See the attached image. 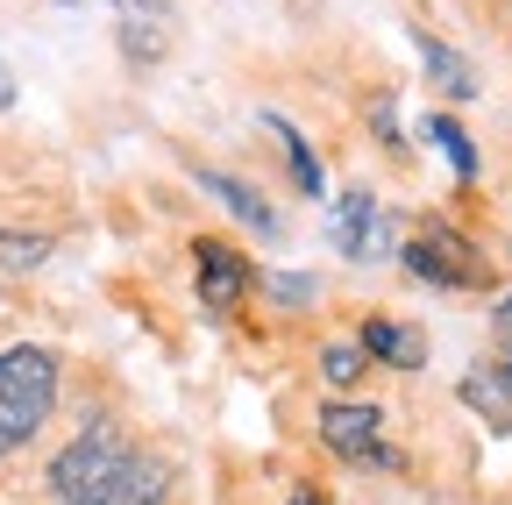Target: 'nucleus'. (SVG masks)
<instances>
[{"mask_svg":"<svg viewBox=\"0 0 512 505\" xmlns=\"http://www.w3.org/2000/svg\"><path fill=\"white\" fill-rule=\"evenodd\" d=\"M413 50H420V65H427V79H434L441 93H456V100L477 93V72H470V57H463V50H448V43L427 36V29H413Z\"/></svg>","mask_w":512,"mask_h":505,"instance_id":"nucleus-7","label":"nucleus"},{"mask_svg":"<svg viewBox=\"0 0 512 505\" xmlns=\"http://www.w3.org/2000/svg\"><path fill=\"white\" fill-rule=\"evenodd\" d=\"M491 328H498V342H505V349H512V292H505V306H498V313H491Z\"/></svg>","mask_w":512,"mask_h":505,"instance_id":"nucleus-18","label":"nucleus"},{"mask_svg":"<svg viewBox=\"0 0 512 505\" xmlns=\"http://www.w3.org/2000/svg\"><path fill=\"white\" fill-rule=\"evenodd\" d=\"M292 505H320V491H299V498H292Z\"/></svg>","mask_w":512,"mask_h":505,"instance_id":"nucleus-21","label":"nucleus"},{"mask_svg":"<svg viewBox=\"0 0 512 505\" xmlns=\"http://www.w3.org/2000/svg\"><path fill=\"white\" fill-rule=\"evenodd\" d=\"M320 441L342 463H370V470H399V449H384V413L377 406H320Z\"/></svg>","mask_w":512,"mask_h":505,"instance_id":"nucleus-3","label":"nucleus"},{"mask_svg":"<svg viewBox=\"0 0 512 505\" xmlns=\"http://www.w3.org/2000/svg\"><path fill=\"white\" fill-rule=\"evenodd\" d=\"M121 50H128V65H157L164 57V8H121Z\"/></svg>","mask_w":512,"mask_h":505,"instance_id":"nucleus-11","label":"nucleus"},{"mask_svg":"<svg viewBox=\"0 0 512 505\" xmlns=\"http://www.w3.org/2000/svg\"><path fill=\"white\" fill-rule=\"evenodd\" d=\"M57 505H164L171 498V463L121 441L107 420H86L79 441H64L43 470Z\"/></svg>","mask_w":512,"mask_h":505,"instance_id":"nucleus-1","label":"nucleus"},{"mask_svg":"<svg viewBox=\"0 0 512 505\" xmlns=\"http://www.w3.org/2000/svg\"><path fill=\"white\" fill-rule=\"evenodd\" d=\"M463 399L491 420V427H512V363H484L463 377Z\"/></svg>","mask_w":512,"mask_h":505,"instance_id":"nucleus-9","label":"nucleus"},{"mask_svg":"<svg viewBox=\"0 0 512 505\" xmlns=\"http://www.w3.org/2000/svg\"><path fill=\"white\" fill-rule=\"evenodd\" d=\"M370 121H377V136H384V143H399V114H392V100H377Z\"/></svg>","mask_w":512,"mask_h":505,"instance_id":"nucleus-17","label":"nucleus"},{"mask_svg":"<svg viewBox=\"0 0 512 505\" xmlns=\"http://www.w3.org/2000/svg\"><path fill=\"white\" fill-rule=\"evenodd\" d=\"M8 107H15V72L0 65V114H8Z\"/></svg>","mask_w":512,"mask_h":505,"instance_id":"nucleus-19","label":"nucleus"},{"mask_svg":"<svg viewBox=\"0 0 512 505\" xmlns=\"http://www.w3.org/2000/svg\"><path fill=\"white\" fill-rule=\"evenodd\" d=\"M320 370H328V385H356L370 363H363V349H356V342H328V349H320Z\"/></svg>","mask_w":512,"mask_h":505,"instance_id":"nucleus-15","label":"nucleus"},{"mask_svg":"<svg viewBox=\"0 0 512 505\" xmlns=\"http://www.w3.org/2000/svg\"><path fill=\"white\" fill-rule=\"evenodd\" d=\"M264 129L278 136V150H285V164H292V178H299V193H320V157L306 150V136L292 129L285 114H264Z\"/></svg>","mask_w":512,"mask_h":505,"instance_id":"nucleus-12","label":"nucleus"},{"mask_svg":"<svg viewBox=\"0 0 512 505\" xmlns=\"http://www.w3.org/2000/svg\"><path fill=\"white\" fill-rule=\"evenodd\" d=\"M192 264H200V299H207L214 313H228V306L249 292V264L235 257L228 242H214V235H207V242H192Z\"/></svg>","mask_w":512,"mask_h":505,"instance_id":"nucleus-5","label":"nucleus"},{"mask_svg":"<svg viewBox=\"0 0 512 505\" xmlns=\"http://www.w3.org/2000/svg\"><path fill=\"white\" fill-rule=\"evenodd\" d=\"M57 406V356L36 342L0 349V456H15L36 441V427Z\"/></svg>","mask_w":512,"mask_h":505,"instance_id":"nucleus-2","label":"nucleus"},{"mask_svg":"<svg viewBox=\"0 0 512 505\" xmlns=\"http://www.w3.org/2000/svg\"><path fill=\"white\" fill-rule=\"evenodd\" d=\"M114 8H164V0H114Z\"/></svg>","mask_w":512,"mask_h":505,"instance_id":"nucleus-20","label":"nucleus"},{"mask_svg":"<svg viewBox=\"0 0 512 505\" xmlns=\"http://www.w3.org/2000/svg\"><path fill=\"white\" fill-rule=\"evenodd\" d=\"M406 271L427 278V285H484V257L448 228H427V235L406 242Z\"/></svg>","mask_w":512,"mask_h":505,"instance_id":"nucleus-4","label":"nucleus"},{"mask_svg":"<svg viewBox=\"0 0 512 505\" xmlns=\"http://www.w3.org/2000/svg\"><path fill=\"white\" fill-rule=\"evenodd\" d=\"M356 349H363V356H384V363H399V370H420V356H427V342H420L413 328H392V321H370V328L356 335Z\"/></svg>","mask_w":512,"mask_h":505,"instance_id":"nucleus-10","label":"nucleus"},{"mask_svg":"<svg viewBox=\"0 0 512 505\" xmlns=\"http://www.w3.org/2000/svg\"><path fill=\"white\" fill-rule=\"evenodd\" d=\"M427 136H434V150L448 157V171H456V178H477V150H470V136H463L448 114H434V121H427Z\"/></svg>","mask_w":512,"mask_h":505,"instance_id":"nucleus-13","label":"nucleus"},{"mask_svg":"<svg viewBox=\"0 0 512 505\" xmlns=\"http://www.w3.org/2000/svg\"><path fill=\"white\" fill-rule=\"evenodd\" d=\"M271 299H285V306H292V299H313V278H285V271H278V278H271Z\"/></svg>","mask_w":512,"mask_h":505,"instance_id":"nucleus-16","label":"nucleus"},{"mask_svg":"<svg viewBox=\"0 0 512 505\" xmlns=\"http://www.w3.org/2000/svg\"><path fill=\"white\" fill-rule=\"evenodd\" d=\"M50 264V235H8L0 228V271H36Z\"/></svg>","mask_w":512,"mask_h":505,"instance_id":"nucleus-14","label":"nucleus"},{"mask_svg":"<svg viewBox=\"0 0 512 505\" xmlns=\"http://www.w3.org/2000/svg\"><path fill=\"white\" fill-rule=\"evenodd\" d=\"M200 185H207V193H214V200H221V207L249 228V235H278V207H264L242 178H228V171H200Z\"/></svg>","mask_w":512,"mask_h":505,"instance_id":"nucleus-8","label":"nucleus"},{"mask_svg":"<svg viewBox=\"0 0 512 505\" xmlns=\"http://www.w3.org/2000/svg\"><path fill=\"white\" fill-rule=\"evenodd\" d=\"M328 242L349 249V257H370V242H377V200L363 193V185H349V193L335 200V214H328Z\"/></svg>","mask_w":512,"mask_h":505,"instance_id":"nucleus-6","label":"nucleus"}]
</instances>
